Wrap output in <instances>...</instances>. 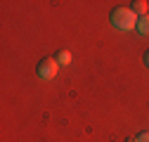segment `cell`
<instances>
[{
	"label": "cell",
	"mask_w": 149,
	"mask_h": 142,
	"mask_svg": "<svg viewBox=\"0 0 149 142\" xmlns=\"http://www.w3.org/2000/svg\"><path fill=\"white\" fill-rule=\"evenodd\" d=\"M144 64H147V66H149V50H147V52H144Z\"/></svg>",
	"instance_id": "obj_7"
},
{
	"label": "cell",
	"mask_w": 149,
	"mask_h": 142,
	"mask_svg": "<svg viewBox=\"0 0 149 142\" xmlns=\"http://www.w3.org/2000/svg\"><path fill=\"white\" fill-rule=\"evenodd\" d=\"M54 59H57L59 64H71V52H69V50H59Z\"/></svg>",
	"instance_id": "obj_5"
},
{
	"label": "cell",
	"mask_w": 149,
	"mask_h": 142,
	"mask_svg": "<svg viewBox=\"0 0 149 142\" xmlns=\"http://www.w3.org/2000/svg\"><path fill=\"white\" fill-rule=\"evenodd\" d=\"M111 24L118 31H130L137 26V14L133 12V7H116L111 10Z\"/></svg>",
	"instance_id": "obj_1"
},
{
	"label": "cell",
	"mask_w": 149,
	"mask_h": 142,
	"mask_svg": "<svg viewBox=\"0 0 149 142\" xmlns=\"http://www.w3.org/2000/svg\"><path fill=\"white\" fill-rule=\"evenodd\" d=\"M36 71H38V76L43 81H52L54 76H57V71H59V62L54 57H43L38 62V66H36Z\"/></svg>",
	"instance_id": "obj_2"
},
{
	"label": "cell",
	"mask_w": 149,
	"mask_h": 142,
	"mask_svg": "<svg viewBox=\"0 0 149 142\" xmlns=\"http://www.w3.org/2000/svg\"><path fill=\"white\" fill-rule=\"evenodd\" d=\"M135 31H137L140 36H149V14L137 17V26H135Z\"/></svg>",
	"instance_id": "obj_3"
},
{
	"label": "cell",
	"mask_w": 149,
	"mask_h": 142,
	"mask_svg": "<svg viewBox=\"0 0 149 142\" xmlns=\"http://www.w3.org/2000/svg\"><path fill=\"white\" fill-rule=\"evenodd\" d=\"M135 142H149V130H144V133H140V135L135 137Z\"/></svg>",
	"instance_id": "obj_6"
},
{
	"label": "cell",
	"mask_w": 149,
	"mask_h": 142,
	"mask_svg": "<svg viewBox=\"0 0 149 142\" xmlns=\"http://www.w3.org/2000/svg\"><path fill=\"white\" fill-rule=\"evenodd\" d=\"M147 7H149V5L144 3V0H135V3H133V12H135V14H140V17H144V14H147Z\"/></svg>",
	"instance_id": "obj_4"
}]
</instances>
